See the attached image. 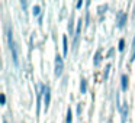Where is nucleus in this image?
Instances as JSON below:
<instances>
[{
    "label": "nucleus",
    "mask_w": 135,
    "mask_h": 123,
    "mask_svg": "<svg viewBox=\"0 0 135 123\" xmlns=\"http://www.w3.org/2000/svg\"><path fill=\"white\" fill-rule=\"evenodd\" d=\"M118 48H119V51H123V48H125V41H123V39L119 41V47Z\"/></svg>",
    "instance_id": "obj_15"
},
{
    "label": "nucleus",
    "mask_w": 135,
    "mask_h": 123,
    "mask_svg": "<svg viewBox=\"0 0 135 123\" xmlns=\"http://www.w3.org/2000/svg\"><path fill=\"white\" fill-rule=\"evenodd\" d=\"M32 13H33V16H41V7H39L38 4H35L33 9H32Z\"/></svg>",
    "instance_id": "obj_12"
},
{
    "label": "nucleus",
    "mask_w": 135,
    "mask_h": 123,
    "mask_svg": "<svg viewBox=\"0 0 135 123\" xmlns=\"http://www.w3.org/2000/svg\"><path fill=\"white\" fill-rule=\"evenodd\" d=\"M109 71H110V64H108L106 65V68H105V73H103V80H108V77H109Z\"/></svg>",
    "instance_id": "obj_13"
},
{
    "label": "nucleus",
    "mask_w": 135,
    "mask_h": 123,
    "mask_svg": "<svg viewBox=\"0 0 135 123\" xmlns=\"http://www.w3.org/2000/svg\"><path fill=\"white\" fill-rule=\"evenodd\" d=\"M126 19H128L126 13H123V12H118V15H116V23H118V28H119V29H122V28L125 26Z\"/></svg>",
    "instance_id": "obj_4"
},
{
    "label": "nucleus",
    "mask_w": 135,
    "mask_h": 123,
    "mask_svg": "<svg viewBox=\"0 0 135 123\" xmlns=\"http://www.w3.org/2000/svg\"><path fill=\"white\" fill-rule=\"evenodd\" d=\"M62 52H64V55H67V52H68V45H67V36H62Z\"/></svg>",
    "instance_id": "obj_9"
},
{
    "label": "nucleus",
    "mask_w": 135,
    "mask_h": 123,
    "mask_svg": "<svg viewBox=\"0 0 135 123\" xmlns=\"http://www.w3.org/2000/svg\"><path fill=\"white\" fill-rule=\"evenodd\" d=\"M21 4H22V7H23V10H26V6H28V3H26V2H23V0H22V2H21Z\"/></svg>",
    "instance_id": "obj_19"
},
{
    "label": "nucleus",
    "mask_w": 135,
    "mask_h": 123,
    "mask_svg": "<svg viewBox=\"0 0 135 123\" xmlns=\"http://www.w3.org/2000/svg\"><path fill=\"white\" fill-rule=\"evenodd\" d=\"M67 123H73V113H71L70 107H68V110H67Z\"/></svg>",
    "instance_id": "obj_14"
},
{
    "label": "nucleus",
    "mask_w": 135,
    "mask_h": 123,
    "mask_svg": "<svg viewBox=\"0 0 135 123\" xmlns=\"http://www.w3.org/2000/svg\"><path fill=\"white\" fill-rule=\"evenodd\" d=\"M81 6H83V2H81V0H79V2H77V9H80Z\"/></svg>",
    "instance_id": "obj_20"
},
{
    "label": "nucleus",
    "mask_w": 135,
    "mask_h": 123,
    "mask_svg": "<svg viewBox=\"0 0 135 123\" xmlns=\"http://www.w3.org/2000/svg\"><path fill=\"white\" fill-rule=\"evenodd\" d=\"M81 19L77 20V29H76V33H74V49L77 48V44H79V38H80V32H81Z\"/></svg>",
    "instance_id": "obj_5"
},
{
    "label": "nucleus",
    "mask_w": 135,
    "mask_h": 123,
    "mask_svg": "<svg viewBox=\"0 0 135 123\" xmlns=\"http://www.w3.org/2000/svg\"><path fill=\"white\" fill-rule=\"evenodd\" d=\"M0 103H2V104H4V103H6V96H4V94H2V96H0Z\"/></svg>",
    "instance_id": "obj_16"
},
{
    "label": "nucleus",
    "mask_w": 135,
    "mask_h": 123,
    "mask_svg": "<svg viewBox=\"0 0 135 123\" xmlns=\"http://www.w3.org/2000/svg\"><path fill=\"white\" fill-rule=\"evenodd\" d=\"M112 54H113V48H112V49H110V51H109V52H108V57H110Z\"/></svg>",
    "instance_id": "obj_21"
},
{
    "label": "nucleus",
    "mask_w": 135,
    "mask_h": 123,
    "mask_svg": "<svg viewBox=\"0 0 135 123\" xmlns=\"http://www.w3.org/2000/svg\"><path fill=\"white\" fill-rule=\"evenodd\" d=\"M7 42H9V48H10V52H12L13 64H15V67H18V65H19L18 47H16L15 41H13V30H12V26H7Z\"/></svg>",
    "instance_id": "obj_1"
},
{
    "label": "nucleus",
    "mask_w": 135,
    "mask_h": 123,
    "mask_svg": "<svg viewBox=\"0 0 135 123\" xmlns=\"http://www.w3.org/2000/svg\"><path fill=\"white\" fill-rule=\"evenodd\" d=\"M100 61H102V52L100 51H97L96 54H94V59H93V65L94 67H99Z\"/></svg>",
    "instance_id": "obj_7"
},
{
    "label": "nucleus",
    "mask_w": 135,
    "mask_h": 123,
    "mask_svg": "<svg viewBox=\"0 0 135 123\" xmlns=\"http://www.w3.org/2000/svg\"><path fill=\"white\" fill-rule=\"evenodd\" d=\"M129 61H135V36H134V41H132V52H131V58Z\"/></svg>",
    "instance_id": "obj_11"
},
{
    "label": "nucleus",
    "mask_w": 135,
    "mask_h": 123,
    "mask_svg": "<svg viewBox=\"0 0 135 123\" xmlns=\"http://www.w3.org/2000/svg\"><path fill=\"white\" fill-rule=\"evenodd\" d=\"M62 70H64V62H62V58L57 54L55 57V77H61Z\"/></svg>",
    "instance_id": "obj_3"
},
{
    "label": "nucleus",
    "mask_w": 135,
    "mask_h": 123,
    "mask_svg": "<svg viewBox=\"0 0 135 123\" xmlns=\"http://www.w3.org/2000/svg\"><path fill=\"white\" fill-rule=\"evenodd\" d=\"M86 91H87V83H86L84 78H81V81H80V93L86 94Z\"/></svg>",
    "instance_id": "obj_8"
},
{
    "label": "nucleus",
    "mask_w": 135,
    "mask_h": 123,
    "mask_svg": "<svg viewBox=\"0 0 135 123\" xmlns=\"http://www.w3.org/2000/svg\"><path fill=\"white\" fill-rule=\"evenodd\" d=\"M77 114H79V116L81 114V104H77ZM80 117H81V116H80Z\"/></svg>",
    "instance_id": "obj_17"
},
{
    "label": "nucleus",
    "mask_w": 135,
    "mask_h": 123,
    "mask_svg": "<svg viewBox=\"0 0 135 123\" xmlns=\"http://www.w3.org/2000/svg\"><path fill=\"white\" fill-rule=\"evenodd\" d=\"M122 90L123 91L128 90V77L126 75H122Z\"/></svg>",
    "instance_id": "obj_10"
},
{
    "label": "nucleus",
    "mask_w": 135,
    "mask_h": 123,
    "mask_svg": "<svg viewBox=\"0 0 135 123\" xmlns=\"http://www.w3.org/2000/svg\"><path fill=\"white\" fill-rule=\"evenodd\" d=\"M42 94H44V106H45V110H48V107H50V103H51V90H50V85H42Z\"/></svg>",
    "instance_id": "obj_2"
},
{
    "label": "nucleus",
    "mask_w": 135,
    "mask_h": 123,
    "mask_svg": "<svg viewBox=\"0 0 135 123\" xmlns=\"http://www.w3.org/2000/svg\"><path fill=\"white\" fill-rule=\"evenodd\" d=\"M120 120H122V123L126 122V116H128V103H123L122 109H120Z\"/></svg>",
    "instance_id": "obj_6"
},
{
    "label": "nucleus",
    "mask_w": 135,
    "mask_h": 123,
    "mask_svg": "<svg viewBox=\"0 0 135 123\" xmlns=\"http://www.w3.org/2000/svg\"><path fill=\"white\" fill-rule=\"evenodd\" d=\"M89 20H90V13H86V25H89Z\"/></svg>",
    "instance_id": "obj_18"
},
{
    "label": "nucleus",
    "mask_w": 135,
    "mask_h": 123,
    "mask_svg": "<svg viewBox=\"0 0 135 123\" xmlns=\"http://www.w3.org/2000/svg\"><path fill=\"white\" fill-rule=\"evenodd\" d=\"M3 123H7V120H6V119H3Z\"/></svg>",
    "instance_id": "obj_22"
}]
</instances>
